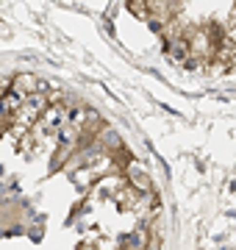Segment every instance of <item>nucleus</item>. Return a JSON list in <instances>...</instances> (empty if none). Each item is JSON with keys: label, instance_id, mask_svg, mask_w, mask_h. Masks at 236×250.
I'll use <instances>...</instances> for the list:
<instances>
[{"label": "nucleus", "instance_id": "f257e3e1", "mask_svg": "<svg viewBox=\"0 0 236 250\" xmlns=\"http://www.w3.org/2000/svg\"><path fill=\"white\" fill-rule=\"evenodd\" d=\"M39 86H42V83H39L34 75H17V78H14V92L25 95V98H28V95H34Z\"/></svg>", "mask_w": 236, "mask_h": 250}, {"label": "nucleus", "instance_id": "f03ea898", "mask_svg": "<svg viewBox=\"0 0 236 250\" xmlns=\"http://www.w3.org/2000/svg\"><path fill=\"white\" fill-rule=\"evenodd\" d=\"M128 178L137 184V189H150V178H147L139 167H131V170H128Z\"/></svg>", "mask_w": 236, "mask_h": 250}, {"label": "nucleus", "instance_id": "7ed1b4c3", "mask_svg": "<svg viewBox=\"0 0 236 250\" xmlns=\"http://www.w3.org/2000/svg\"><path fill=\"white\" fill-rule=\"evenodd\" d=\"M128 250H145V248H128Z\"/></svg>", "mask_w": 236, "mask_h": 250}]
</instances>
